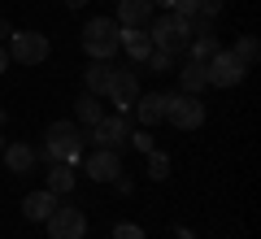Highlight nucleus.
<instances>
[{
	"label": "nucleus",
	"mask_w": 261,
	"mask_h": 239,
	"mask_svg": "<svg viewBox=\"0 0 261 239\" xmlns=\"http://www.w3.org/2000/svg\"><path fill=\"white\" fill-rule=\"evenodd\" d=\"M105 96L113 100V109H118V113H130V109H135V100H140V78H135V70H113Z\"/></svg>",
	"instance_id": "1a4fd4ad"
},
{
	"label": "nucleus",
	"mask_w": 261,
	"mask_h": 239,
	"mask_svg": "<svg viewBox=\"0 0 261 239\" xmlns=\"http://www.w3.org/2000/svg\"><path fill=\"white\" fill-rule=\"evenodd\" d=\"M48 239H83L87 235V218H83V209H70V204H61L57 200V209L48 213Z\"/></svg>",
	"instance_id": "0eeeda50"
},
{
	"label": "nucleus",
	"mask_w": 261,
	"mask_h": 239,
	"mask_svg": "<svg viewBox=\"0 0 261 239\" xmlns=\"http://www.w3.org/2000/svg\"><path fill=\"white\" fill-rule=\"evenodd\" d=\"M130 148H140V152H152V148H157V144H152V130H135V135H130Z\"/></svg>",
	"instance_id": "393cba45"
},
{
	"label": "nucleus",
	"mask_w": 261,
	"mask_h": 239,
	"mask_svg": "<svg viewBox=\"0 0 261 239\" xmlns=\"http://www.w3.org/2000/svg\"><path fill=\"white\" fill-rule=\"evenodd\" d=\"M113 239H144V230L135 226V222H118V226H113Z\"/></svg>",
	"instance_id": "a878e982"
},
{
	"label": "nucleus",
	"mask_w": 261,
	"mask_h": 239,
	"mask_svg": "<svg viewBox=\"0 0 261 239\" xmlns=\"http://www.w3.org/2000/svg\"><path fill=\"white\" fill-rule=\"evenodd\" d=\"M118 35H122V26L113 18H92L83 26V35H79V44H83V52L92 57V61H109V57L118 52Z\"/></svg>",
	"instance_id": "7ed1b4c3"
},
{
	"label": "nucleus",
	"mask_w": 261,
	"mask_h": 239,
	"mask_svg": "<svg viewBox=\"0 0 261 239\" xmlns=\"http://www.w3.org/2000/svg\"><path fill=\"white\" fill-rule=\"evenodd\" d=\"M0 152H5V135H0Z\"/></svg>",
	"instance_id": "7c9ffc66"
},
{
	"label": "nucleus",
	"mask_w": 261,
	"mask_h": 239,
	"mask_svg": "<svg viewBox=\"0 0 261 239\" xmlns=\"http://www.w3.org/2000/svg\"><path fill=\"white\" fill-rule=\"evenodd\" d=\"M113 187H118L122 196H130V192H135V178H130V174H118V178H113Z\"/></svg>",
	"instance_id": "bb28decb"
},
{
	"label": "nucleus",
	"mask_w": 261,
	"mask_h": 239,
	"mask_svg": "<svg viewBox=\"0 0 261 239\" xmlns=\"http://www.w3.org/2000/svg\"><path fill=\"white\" fill-rule=\"evenodd\" d=\"M57 200H61V196H53L44 187V192H31L27 200H22V213H27V222H48V213L57 209Z\"/></svg>",
	"instance_id": "4468645a"
},
{
	"label": "nucleus",
	"mask_w": 261,
	"mask_h": 239,
	"mask_svg": "<svg viewBox=\"0 0 261 239\" xmlns=\"http://www.w3.org/2000/svg\"><path fill=\"white\" fill-rule=\"evenodd\" d=\"M226 0H196V18H218Z\"/></svg>",
	"instance_id": "b1692460"
},
{
	"label": "nucleus",
	"mask_w": 261,
	"mask_h": 239,
	"mask_svg": "<svg viewBox=\"0 0 261 239\" xmlns=\"http://www.w3.org/2000/svg\"><path fill=\"white\" fill-rule=\"evenodd\" d=\"M5 70H9V48L0 44V74H5Z\"/></svg>",
	"instance_id": "cd10ccee"
},
{
	"label": "nucleus",
	"mask_w": 261,
	"mask_h": 239,
	"mask_svg": "<svg viewBox=\"0 0 261 239\" xmlns=\"http://www.w3.org/2000/svg\"><path fill=\"white\" fill-rule=\"evenodd\" d=\"M148 39H152V48L157 52H187V39H192V26H187V18L183 13H174V9H166L161 18H152L148 26Z\"/></svg>",
	"instance_id": "f257e3e1"
},
{
	"label": "nucleus",
	"mask_w": 261,
	"mask_h": 239,
	"mask_svg": "<svg viewBox=\"0 0 261 239\" xmlns=\"http://www.w3.org/2000/svg\"><path fill=\"white\" fill-rule=\"evenodd\" d=\"M83 144H96V148H109V152H122V148L130 144V122H126V113H105L96 126H87V135H83Z\"/></svg>",
	"instance_id": "20e7f679"
},
{
	"label": "nucleus",
	"mask_w": 261,
	"mask_h": 239,
	"mask_svg": "<svg viewBox=\"0 0 261 239\" xmlns=\"http://www.w3.org/2000/svg\"><path fill=\"white\" fill-rule=\"evenodd\" d=\"M13 35V26H9V22H5V18H0V44H5V39H9Z\"/></svg>",
	"instance_id": "c85d7f7f"
},
{
	"label": "nucleus",
	"mask_w": 261,
	"mask_h": 239,
	"mask_svg": "<svg viewBox=\"0 0 261 239\" xmlns=\"http://www.w3.org/2000/svg\"><path fill=\"white\" fill-rule=\"evenodd\" d=\"M174 61H178L174 52H157V48H152V52H148V61H144V65H148L152 74H166V70H174Z\"/></svg>",
	"instance_id": "4be33fe9"
},
{
	"label": "nucleus",
	"mask_w": 261,
	"mask_h": 239,
	"mask_svg": "<svg viewBox=\"0 0 261 239\" xmlns=\"http://www.w3.org/2000/svg\"><path fill=\"white\" fill-rule=\"evenodd\" d=\"M257 57H261V48H257V39H252V35H244L240 44H235V61H240L244 70H252V65H257Z\"/></svg>",
	"instance_id": "412c9836"
},
{
	"label": "nucleus",
	"mask_w": 261,
	"mask_h": 239,
	"mask_svg": "<svg viewBox=\"0 0 261 239\" xmlns=\"http://www.w3.org/2000/svg\"><path fill=\"white\" fill-rule=\"evenodd\" d=\"M122 174V152H109V148H96L87 156V178L92 183H113Z\"/></svg>",
	"instance_id": "9d476101"
},
{
	"label": "nucleus",
	"mask_w": 261,
	"mask_h": 239,
	"mask_svg": "<svg viewBox=\"0 0 261 239\" xmlns=\"http://www.w3.org/2000/svg\"><path fill=\"white\" fill-rule=\"evenodd\" d=\"M166 174H170V156L152 148V152H148V178H157V183H161Z\"/></svg>",
	"instance_id": "5701e85b"
},
{
	"label": "nucleus",
	"mask_w": 261,
	"mask_h": 239,
	"mask_svg": "<svg viewBox=\"0 0 261 239\" xmlns=\"http://www.w3.org/2000/svg\"><path fill=\"white\" fill-rule=\"evenodd\" d=\"M135 118H140L144 130H152L157 122H166V96H161V92H148V96H144V92H140V100H135Z\"/></svg>",
	"instance_id": "9b49d317"
},
{
	"label": "nucleus",
	"mask_w": 261,
	"mask_h": 239,
	"mask_svg": "<svg viewBox=\"0 0 261 239\" xmlns=\"http://www.w3.org/2000/svg\"><path fill=\"white\" fill-rule=\"evenodd\" d=\"M118 48H126V57H130V61H148L152 39H148V31H144V26H122Z\"/></svg>",
	"instance_id": "f8f14e48"
},
{
	"label": "nucleus",
	"mask_w": 261,
	"mask_h": 239,
	"mask_svg": "<svg viewBox=\"0 0 261 239\" xmlns=\"http://www.w3.org/2000/svg\"><path fill=\"white\" fill-rule=\"evenodd\" d=\"M152 0H118V26H148Z\"/></svg>",
	"instance_id": "ddd939ff"
},
{
	"label": "nucleus",
	"mask_w": 261,
	"mask_h": 239,
	"mask_svg": "<svg viewBox=\"0 0 261 239\" xmlns=\"http://www.w3.org/2000/svg\"><path fill=\"white\" fill-rule=\"evenodd\" d=\"M5 166H9V174H27L31 166H35V148L31 144H5Z\"/></svg>",
	"instance_id": "f3484780"
},
{
	"label": "nucleus",
	"mask_w": 261,
	"mask_h": 239,
	"mask_svg": "<svg viewBox=\"0 0 261 239\" xmlns=\"http://www.w3.org/2000/svg\"><path fill=\"white\" fill-rule=\"evenodd\" d=\"M113 70H118V65H113V61H92V65H87V70H83V87H87V92H92V96H105V87H109Z\"/></svg>",
	"instance_id": "2eb2a0df"
},
{
	"label": "nucleus",
	"mask_w": 261,
	"mask_h": 239,
	"mask_svg": "<svg viewBox=\"0 0 261 239\" xmlns=\"http://www.w3.org/2000/svg\"><path fill=\"white\" fill-rule=\"evenodd\" d=\"M218 48H222V44H218V35H192V39H187V52H192V61H209Z\"/></svg>",
	"instance_id": "aec40b11"
},
{
	"label": "nucleus",
	"mask_w": 261,
	"mask_h": 239,
	"mask_svg": "<svg viewBox=\"0 0 261 239\" xmlns=\"http://www.w3.org/2000/svg\"><path fill=\"white\" fill-rule=\"evenodd\" d=\"M65 5H70V9H83V5H87V0H65Z\"/></svg>",
	"instance_id": "c756f323"
},
{
	"label": "nucleus",
	"mask_w": 261,
	"mask_h": 239,
	"mask_svg": "<svg viewBox=\"0 0 261 239\" xmlns=\"http://www.w3.org/2000/svg\"><path fill=\"white\" fill-rule=\"evenodd\" d=\"M178 87H183L187 96H200L209 87V74H205V61H187L183 70H178Z\"/></svg>",
	"instance_id": "dca6fc26"
},
{
	"label": "nucleus",
	"mask_w": 261,
	"mask_h": 239,
	"mask_svg": "<svg viewBox=\"0 0 261 239\" xmlns=\"http://www.w3.org/2000/svg\"><path fill=\"white\" fill-rule=\"evenodd\" d=\"M39 152L48 156V161H65V166H74L79 152H83V135H79L74 122H53V126L44 130V148Z\"/></svg>",
	"instance_id": "f03ea898"
},
{
	"label": "nucleus",
	"mask_w": 261,
	"mask_h": 239,
	"mask_svg": "<svg viewBox=\"0 0 261 239\" xmlns=\"http://www.w3.org/2000/svg\"><path fill=\"white\" fill-rule=\"evenodd\" d=\"M48 192H53V196H70V192H74V166L53 161V170H48Z\"/></svg>",
	"instance_id": "a211bd4d"
},
{
	"label": "nucleus",
	"mask_w": 261,
	"mask_h": 239,
	"mask_svg": "<svg viewBox=\"0 0 261 239\" xmlns=\"http://www.w3.org/2000/svg\"><path fill=\"white\" fill-rule=\"evenodd\" d=\"M205 74H209V87H240L244 83V65L235 61V52H226V48H218L214 57L205 61Z\"/></svg>",
	"instance_id": "6e6552de"
},
{
	"label": "nucleus",
	"mask_w": 261,
	"mask_h": 239,
	"mask_svg": "<svg viewBox=\"0 0 261 239\" xmlns=\"http://www.w3.org/2000/svg\"><path fill=\"white\" fill-rule=\"evenodd\" d=\"M166 118H170V126H178V130H196L205 122V104H200V96L174 92V96H166Z\"/></svg>",
	"instance_id": "39448f33"
},
{
	"label": "nucleus",
	"mask_w": 261,
	"mask_h": 239,
	"mask_svg": "<svg viewBox=\"0 0 261 239\" xmlns=\"http://www.w3.org/2000/svg\"><path fill=\"white\" fill-rule=\"evenodd\" d=\"M48 35H39V31H13L9 35V61H22V65H39L48 61Z\"/></svg>",
	"instance_id": "423d86ee"
},
{
	"label": "nucleus",
	"mask_w": 261,
	"mask_h": 239,
	"mask_svg": "<svg viewBox=\"0 0 261 239\" xmlns=\"http://www.w3.org/2000/svg\"><path fill=\"white\" fill-rule=\"evenodd\" d=\"M74 113H79V122H87V126H96V122L105 118V109H100V96L83 92V96L74 100Z\"/></svg>",
	"instance_id": "6ab92c4d"
}]
</instances>
